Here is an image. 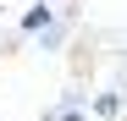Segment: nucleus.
<instances>
[{
	"label": "nucleus",
	"instance_id": "obj_1",
	"mask_svg": "<svg viewBox=\"0 0 127 121\" xmlns=\"http://www.w3.org/2000/svg\"><path fill=\"white\" fill-rule=\"evenodd\" d=\"M44 22H50V6H33V11L22 17V28H28V33H33V28H44Z\"/></svg>",
	"mask_w": 127,
	"mask_h": 121
},
{
	"label": "nucleus",
	"instance_id": "obj_2",
	"mask_svg": "<svg viewBox=\"0 0 127 121\" xmlns=\"http://www.w3.org/2000/svg\"><path fill=\"white\" fill-rule=\"evenodd\" d=\"M66 121H83V116H66Z\"/></svg>",
	"mask_w": 127,
	"mask_h": 121
}]
</instances>
